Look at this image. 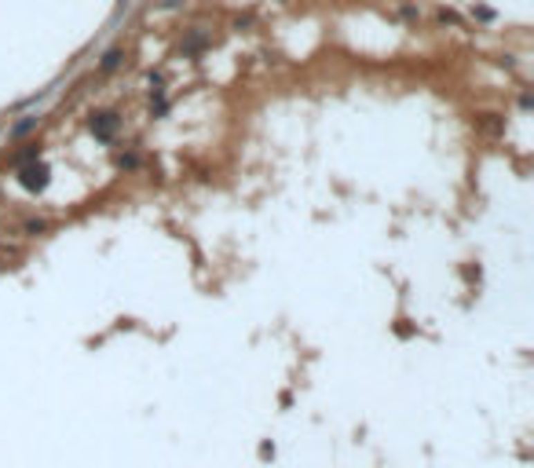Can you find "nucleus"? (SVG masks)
<instances>
[{
  "label": "nucleus",
  "mask_w": 534,
  "mask_h": 468,
  "mask_svg": "<svg viewBox=\"0 0 534 468\" xmlns=\"http://www.w3.org/2000/svg\"><path fill=\"white\" fill-rule=\"evenodd\" d=\"M48 179H52V168H48L41 158H37V161H26V165H19V183L26 187V190L41 194V190L48 187Z\"/></svg>",
  "instance_id": "obj_1"
},
{
  "label": "nucleus",
  "mask_w": 534,
  "mask_h": 468,
  "mask_svg": "<svg viewBox=\"0 0 534 468\" xmlns=\"http://www.w3.org/2000/svg\"><path fill=\"white\" fill-rule=\"evenodd\" d=\"M118 128H121V117L110 114V110H103V114L92 117V132H95V139H103V143L118 136Z\"/></svg>",
  "instance_id": "obj_2"
},
{
  "label": "nucleus",
  "mask_w": 534,
  "mask_h": 468,
  "mask_svg": "<svg viewBox=\"0 0 534 468\" xmlns=\"http://www.w3.org/2000/svg\"><path fill=\"white\" fill-rule=\"evenodd\" d=\"M121 59H125V51H121V48H110L107 55H103V62H99V70H103V73H113V70L121 66Z\"/></svg>",
  "instance_id": "obj_3"
},
{
  "label": "nucleus",
  "mask_w": 534,
  "mask_h": 468,
  "mask_svg": "<svg viewBox=\"0 0 534 468\" xmlns=\"http://www.w3.org/2000/svg\"><path fill=\"white\" fill-rule=\"evenodd\" d=\"M37 158H41V147H26L15 161H19V165H26V161H37Z\"/></svg>",
  "instance_id": "obj_4"
},
{
  "label": "nucleus",
  "mask_w": 534,
  "mask_h": 468,
  "mask_svg": "<svg viewBox=\"0 0 534 468\" xmlns=\"http://www.w3.org/2000/svg\"><path fill=\"white\" fill-rule=\"evenodd\" d=\"M33 128H37V117H26V121L15 125V136H26V132H33Z\"/></svg>",
  "instance_id": "obj_5"
},
{
  "label": "nucleus",
  "mask_w": 534,
  "mask_h": 468,
  "mask_svg": "<svg viewBox=\"0 0 534 468\" xmlns=\"http://www.w3.org/2000/svg\"><path fill=\"white\" fill-rule=\"evenodd\" d=\"M201 44H205V37H201V33H190V41L183 44V51H198Z\"/></svg>",
  "instance_id": "obj_6"
},
{
  "label": "nucleus",
  "mask_w": 534,
  "mask_h": 468,
  "mask_svg": "<svg viewBox=\"0 0 534 468\" xmlns=\"http://www.w3.org/2000/svg\"><path fill=\"white\" fill-rule=\"evenodd\" d=\"M121 165H125V168H136L139 158H136V154H121Z\"/></svg>",
  "instance_id": "obj_7"
}]
</instances>
